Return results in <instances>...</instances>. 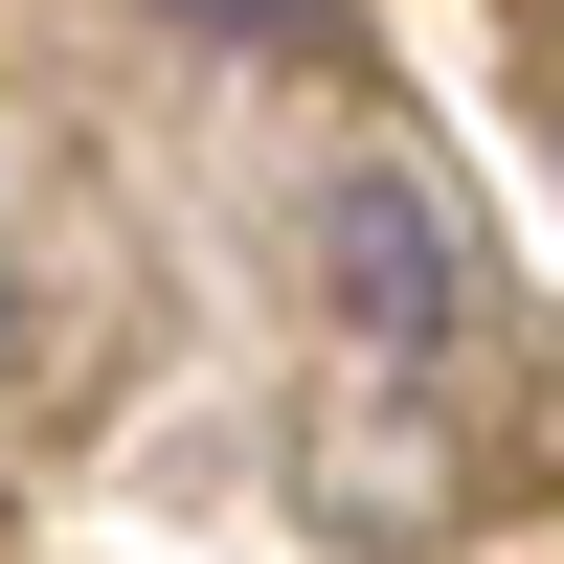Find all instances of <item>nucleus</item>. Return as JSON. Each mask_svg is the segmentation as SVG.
<instances>
[{
    "label": "nucleus",
    "mask_w": 564,
    "mask_h": 564,
    "mask_svg": "<svg viewBox=\"0 0 564 564\" xmlns=\"http://www.w3.org/2000/svg\"><path fill=\"white\" fill-rule=\"evenodd\" d=\"M339 316H361L384 361L452 339V249H430V204H406V181H339Z\"/></svg>",
    "instance_id": "1"
}]
</instances>
